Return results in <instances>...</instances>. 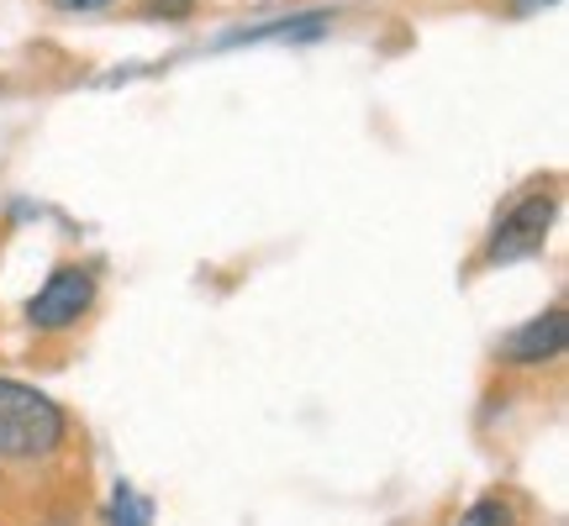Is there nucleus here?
Returning <instances> with one entry per match:
<instances>
[{
  "instance_id": "obj_3",
  "label": "nucleus",
  "mask_w": 569,
  "mask_h": 526,
  "mask_svg": "<svg viewBox=\"0 0 569 526\" xmlns=\"http://www.w3.org/2000/svg\"><path fill=\"white\" fill-rule=\"evenodd\" d=\"M90 305H96V274L80 269V263H69V269H53L48 284L27 301V322L38 332H69V326H80V316Z\"/></svg>"
},
{
  "instance_id": "obj_2",
  "label": "nucleus",
  "mask_w": 569,
  "mask_h": 526,
  "mask_svg": "<svg viewBox=\"0 0 569 526\" xmlns=\"http://www.w3.org/2000/svg\"><path fill=\"white\" fill-rule=\"evenodd\" d=\"M553 216H559V201L553 195H522L511 205L507 216L496 222L486 243V263H517V259H532L538 247L549 243L553 232Z\"/></svg>"
},
{
  "instance_id": "obj_4",
  "label": "nucleus",
  "mask_w": 569,
  "mask_h": 526,
  "mask_svg": "<svg viewBox=\"0 0 569 526\" xmlns=\"http://www.w3.org/2000/svg\"><path fill=\"white\" fill-rule=\"evenodd\" d=\"M565 347H569V316H565V305H549L543 316H532V322H522L517 332H507L501 358L532 368V364H553Z\"/></svg>"
},
{
  "instance_id": "obj_9",
  "label": "nucleus",
  "mask_w": 569,
  "mask_h": 526,
  "mask_svg": "<svg viewBox=\"0 0 569 526\" xmlns=\"http://www.w3.org/2000/svg\"><path fill=\"white\" fill-rule=\"evenodd\" d=\"M59 11H69V17H80V11H101V6H111V0H53Z\"/></svg>"
},
{
  "instance_id": "obj_7",
  "label": "nucleus",
  "mask_w": 569,
  "mask_h": 526,
  "mask_svg": "<svg viewBox=\"0 0 569 526\" xmlns=\"http://www.w3.org/2000/svg\"><path fill=\"white\" fill-rule=\"evenodd\" d=\"M459 526H517V516H511V506L501 495H486V500H475V506L459 516Z\"/></svg>"
},
{
  "instance_id": "obj_6",
  "label": "nucleus",
  "mask_w": 569,
  "mask_h": 526,
  "mask_svg": "<svg viewBox=\"0 0 569 526\" xmlns=\"http://www.w3.org/2000/svg\"><path fill=\"white\" fill-rule=\"evenodd\" d=\"M106 526H153V500L138 495L132 485H117L111 506H106Z\"/></svg>"
},
{
  "instance_id": "obj_10",
  "label": "nucleus",
  "mask_w": 569,
  "mask_h": 526,
  "mask_svg": "<svg viewBox=\"0 0 569 526\" xmlns=\"http://www.w3.org/2000/svg\"><path fill=\"white\" fill-rule=\"evenodd\" d=\"M543 6H559V0H511L517 17H532V11H543Z\"/></svg>"
},
{
  "instance_id": "obj_5",
  "label": "nucleus",
  "mask_w": 569,
  "mask_h": 526,
  "mask_svg": "<svg viewBox=\"0 0 569 526\" xmlns=\"http://www.w3.org/2000/svg\"><path fill=\"white\" fill-rule=\"evenodd\" d=\"M327 27H332V11L317 6V11H301V17L264 21V27H238V32L222 38V48H243V42H317Z\"/></svg>"
},
{
  "instance_id": "obj_1",
  "label": "nucleus",
  "mask_w": 569,
  "mask_h": 526,
  "mask_svg": "<svg viewBox=\"0 0 569 526\" xmlns=\"http://www.w3.org/2000/svg\"><path fill=\"white\" fill-rule=\"evenodd\" d=\"M69 437V416L48 390L27 385V380H6L0 374V458H48L59 453Z\"/></svg>"
},
{
  "instance_id": "obj_8",
  "label": "nucleus",
  "mask_w": 569,
  "mask_h": 526,
  "mask_svg": "<svg viewBox=\"0 0 569 526\" xmlns=\"http://www.w3.org/2000/svg\"><path fill=\"white\" fill-rule=\"evenodd\" d=\"M148 11H159V17H190V0H148Z\"/></svg>"
}]
</instances>
